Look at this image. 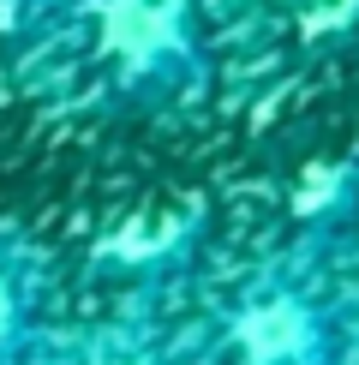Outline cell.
I'll return each mask as SVG.
<instances>
[{"label":"cell","instance_id":"3957f363","mask_svg":"<svg viewBox=\"0 0 359 365\" xmlns=\"http://www.w3.org/2000/svg\"><path fill=\"white\" fill-rule=\"evenodd\" d=\"M335 186H348V168H329V174H311V180H306V192L293 197V210H299V216H311V210H323L329 197H335Z\"/></svg>","mask_w":359,"mask_h":365},{"label":"cell","instance_id":"6da1fadb","mask_svg":"<svg viewBox=\"0 0 359 365\" xmlns=\"http://www.w3.org/2000/svg\"><path fill=\"white\" fill-rule=\"evenodd\" d=\"M234 341L246 365H311L323 354V324L299 294H269L239 312Z\"/></svg>","mask_w":359,"mask_h":365},{"label":"cell","instance_id":"7a4b0ae2","mask_svg":"<svg viewBox=\"0 0 359 365\" xmlns=\"http://www.w3.org/2000/svg\"><path fill=\"white\" fill-rule=\"evenodd\" d=\"M102 48L126 72H150L156 60L180 54V0H102Z\"/></svg>","mask_w":359,"mask_h":365},{"label":"cell","instance_id":"277c9868","mask_svg":"<svg viewBox=\"0 0 359 365\" xmlns=\"http://www.w3.org/2000/svg\"><path fill=\"white\" fill-rule=\"evenodd\" d=\"M12 312H19V299H12V282H6V276H0V329H6V324H12Z\"/></svg>","mask_w":359,"mask_h":365}]
</instances>
